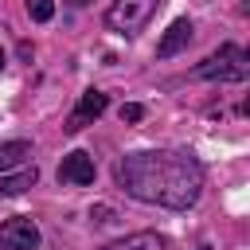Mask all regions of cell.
Here are the masks:
<instances>
[{"label": "cell", "instance_id": "obj_5", "mask_svg": "<svg viewBox=\"0 0 250 250\" xmlns=\"http://www.w3.org/2000/svg\"><path fill=\"white\" fill-rule=\"evenodd\" d=\"M105 105H109V98L102 94V90H86L82 98H78V105H74V113L66 117V133H78V129H86L90 121H98L102 113H105Z\"/></svg>", "mask_w": 250, "mask_h": 250}, {"label": "cell", "instance_id": "obj_9", "mask_svg": "<svg viewBox=\"0 0 250 250\" xmlns=\"http://www.w3.org/2000/svg\"><path fill=\"white\" fill-rule=\"evenodd\" d=\"M27 156H31V145H27V141H8V145H0V172L20 168Z\"/></svg>", "mask_w": 250, "mask_h": 250}, {"label": "cell", "instance_id": "obj_1", "mask_svg": "<svg viewBox=\"0 0 250 250\" xmlns=\"http://www.w3.org/2000/svg\"><path fill=\"white\" fill-rule=\"evenodd\" d=\"M117 184L141 199L168 211H188L203 191V168L191 152L180 148H141L117 160Z\"/></svg>", "mask_w": 250, "mask_h": 250}, {"label": "cell", "instance_id": "obj_14", "mask_svg": "<svg viewBox=\"0 0 250 250\" xmlns=\"http://www.w3.org/2000/svg\"><path fill=\"white\" fill-rule=\"evenodd\" d=\"M78 4H90V0H78Z\"/></svg>", "mask_w": 250, "mask_h": 250}, {"label": "cell", "instance_id": "obj_7", "mask_svg": "<svg viewBox=\"0 0 250 250\" xmlns=\"http://www.w3.org/2000/svg\"><path fill=\"white\" fill-rule=\"evenodd\" d=\"M191 31H195V27H191V20H172V23H168V31H164V35H160V43H156V55H160V59L180 55V51L191 43Z\"/></svg>", "mask_w": 250, "mask_h": 250}, {"label": "cell", "instance_id": "obj_10", "mask_svg": "<svg viewBox=\"0 0 250 250\" xmlns=\"http://www.w3.org/2000/svg\"><path fill=\"white\" fill-rule=\"evenodd\" d=\"M35 180H39L35 168H20L16 176H4V180H0V195H20V191H27Z\"/></svg>", "mask_w": 250, "mask_h": 250}, {"label": "cell", "instance_id": "obj_4", "mask_svg": "<svg viewBox=\"0 0 250 250\" xmlns=\"http://www.w3.org/2000/svg\"><path fill=\"white\" fill-rule=\"evenodd\" d=\"M39 246V227L23 215L0 223V250H35Z\"/></svg>", "mask_w": 250, "mask_h": 250}, {"label": "cell", "instance_id": "obj_11", "mask_svg": "<svg viewBox=\"0 0 250 250\" xmlns=\"http://www.w3.org/2000/svg\"><path fill=\"white\" fill-rule=\"evenodd\" d=\"M27 16H31L35 23H47V20L55 16V4H51V0H27Z\"/></svg>", "mask_w": 250, "mask_h": 250}, {"label": "cell", "instance_id": "obj_6", "mask_svg": "<svg viewBox=\"0 0 250 250\" xmlns=\"http://www.w3.org/2000/svg\"><path fill=\"white\" fill-rule=\"evenodd\" d=\"M59 184H78V188H86V184H94V160H90V152H66L62 156V164H59Z\"/></svg>", "mask_w": 250, "mask_h": 250}, {"label": "cell", "instance_id": "obj_8", "mask_svg": "<svg viewBox=\"0 0 250 250\" xmlns=\"http://www.w3.org/2000/svg\"><path fill=\"white\" fill-rule=\"evenodd\" d=\"M102 250H164V238L160 234H148V230H137V234H125Z\"/></svg>", "mask_w": 250, "mask_h": 250}, {"label": "cell", "instance_id": "obj_13", "mask_svg": "<svg viewBox=\"0 0 250 250\" xmlns=\"http://www.w3.org/2000/svg\"><path fill=\"white\" fill-rule=\"evenodd\" d=\"M0 70H4V47H0Z\"/></svg>", "mask_w": 250, "mask_h": 250}, {"label": "cell", "instance_id": "obj_2", "mask_svg": "<svg viewBox=\"0 0 250 250\" xmlns=\"http://www.w3.org/2000/svg\"><path fill=\"white\" fill-rule=\"evenodd\" d=\"M195 78H207V82H242L250 74V59L238 43H223L215 55H207L195 70Z\"/></svg>", "mask_w": 250, "mask_h": 250}, {"label": "cell", "instance_id": "obj_12", "mask_svg": "<svg viewBox=\"0 0 250 250\" xmlns=\"http://www.w3.org/2000/svg\"><path fill=\"white\" fill-rule=\"evenodd\" d=\"M141 117H145V105H137V102H125V105H121V121L133 125V121H141Z\"/></svg>", "mask_w": 250, "mask_h": 250}, {"label": "cell", "instance_id": "obj_3", "mask_svg": "<svg viewBox=\"0 0 250 250\" xmlns=\"http://www.w3.org/2000/svg\"><path fill=\"white\" fill-rule=\"evenodd\" d=\"M160 0H113L105 8V27L117 35H137L152 16H156Z\"/></svg>", "mask_w": 250, "mask_h": 250}]
</instances>
